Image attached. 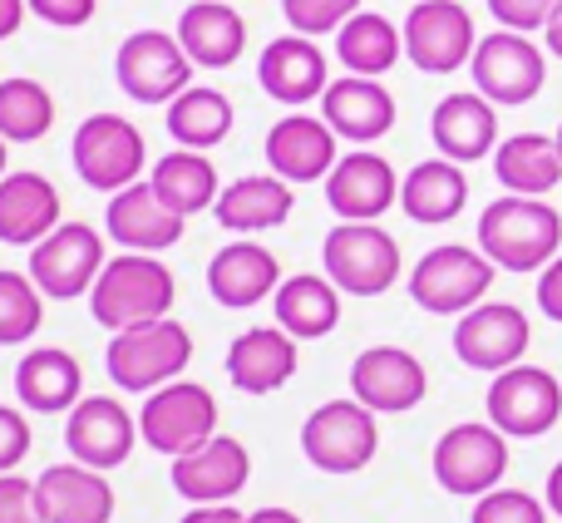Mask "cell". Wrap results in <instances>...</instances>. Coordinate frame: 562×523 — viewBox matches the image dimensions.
Listing matches in <instances>:
<instances>
[{"label": "cell", "mask_w": 562, "mask_h": 523, "mask_svg": "<svg viewBox=\"0 0 562 523\" xmlns=\"http://www.w3.org/2000/svg\"><path fill=\"white\" fill-rule=\"evenodd\" d=\"M429 138L449 164H479L498 148V104H488L479 89L445 94L429 114Z\"/></svg>", "instance_id": "22"}, {"label": "cell", "mask_w": 562, "mask_h": 523, "mask_svg": "<svg viewBox=\"0 0 562 523\" xmlns=\"http://www.w3.org/2000/svg\"><path fill=\"white\" fill-rule=\"evenodd\" d=\"M543 504H548V514H558L562 519V459L553 465V475H548V489H543Z\"/></svg>", "instance_id": "51"}, {"label": "cell", "mask_w": 562, "mask_h": 523, "mask_svg": "<svg viewBox=\"0 0 562 523\" xmlns=\"http://www.w3.org/2000/svg\"><path fill=\"white\" fill-rule=\"evenodd\" d=\"M148 183H154V193L164 198L178 218H198V213H207V208H217V198H223L217 164L207 154H198V148H173V154H164L154 164V174H148Z\"/></svg>", "instance_id": "34"}, {"label": "cell", "mask_w": 562, "mask_h": 523, "mask_svg": "<svg viewBox=\"0 0 562 523\" xmlns=\"http://www.w3.org/2000/svg\"><path fill=\"white\" fill-rule=\"evenodd\" d=\"M104 262V233H94L89 223H59L45 243L30 247V277L45 297L75 301L94 291Z\"/></svg>", "instance_id": "14"}, {"label": "cell", "mask_w": 562, "mask_h": 523, "mask_svg": "<svg viewBox=\"0 0 562 523\" xmlns=\"http://www.w3.org/2000/svg\"><path fill=\"white\" fill-rule=\"evenodd\" d=\"M479 253L498 271H543L562 253V213L548 198H494L479 213Z\"/></svg>", "instance_id": "1"}, {"label": "cell", "mask_w": 562, "mask_h": 523, "mask_svg": "<svg viewBox=\"0 0 562 523\" xmlns=\"http://www.w3.org/2000/svg\"><path fill=\"white\" fill-rule=\"evenodd\" d=\"M45 321V291L30 271L0 267V346H25Z\"/></svg>", "instance_id": "39"}, {"label": "cell", "mask_w": 562, "mask_h": 523, "mask_svg": "<svg viewBox=\"0 0 562 523\" xmlns=\"http://www.w3.org/2000/svg\"><path fill=\"white\" fill-rule=\"evenodd\" d=\"M138 435H144L148 449L178 459L203 449L207 439L217 435V400L207 386L198 380H173V386L154 390L138 410Z\"/></svg>", "instance_id": "9"}, {"label": "cell", "mask_w": 562, "mask_h": 523, "mask_svg": "<svg viewBox=\"0 0 562 523\" xmlns=\"http://www.w3.org/2000/svg\"><path fill=\"white\" fill-rule=\"evenodd\" d=\"M257 85L267 89V99H277L286 109L311 104V99H321L330 89L326 49L311 35H277L257 59Z\"/></svg>", "instance_id": "23"}, {"label": "cell", "mask_w": 562, "mask_h": 523, "mask_svg": "<svg viewBox=\"0 0 562 523\" xmlns=\"http://www.w3.org/2000/svg\"><path fill=\"white\" fill-rule=\"evenodd\" d=\"M178 301V281L154 253H119L104 262L94 291H89V311L104 331H128L164 321Z\"/></svg>", "instance_id": "2"}, {"label": "cell", "mask_w": 562, "mask_h": 523, "mask_svg": "<svg viewBox=\"0 0 562 523\" xmlns=\"http://www.w3.org/2000/svg\"><path fill=\"white\" fill-rule=\"evenodd\" d=\"M25 5H30V15L45 20V25L79 30V25H89V20H94L99 0H25Z\"/></svg>", "instance_id": "45"}, {"label": "cell", "mask_w": 562, "mask_h": 523, "mask_svg": "<svg viewBox=\"0 0 562 523\" xmlns=\"http://www.w3.org/2000/svg\"><path fill=\"white\" fill-rule=\"evenodd\" d=\"M55 129V94L30 75L0 79V138L5 144H40Z\"/></svg>", "instance_id": "38"}, {"label": "cell", "mask_w": 562, "mask_h": 523, "mask_svg": "<svg viewBox=\"0 0 562 523\" xmlns=\"http://www.w3.org/2000/svg\"><path fill=\"white\" fill-rule=\"evenodd\" d=\"M494 277H498V267L479 253V247L445 243V247H429V253L415 262V271H409V297H415V307H425L429 316H464V311H474L479 301L488 297Z\"/></svg>", "instance_id": "7"}, {"label": "cell", "mask_w": 562, "mask_h": 523, "mask_svg": "<svg viewBox=\"0 0 562 523\" xmlns=\"http://www.w3.org/2000/svg\"><path fill=\"white\" fill-rule=\"evenodd\" d=\"M25 0H0V40L20 35V25H25Z\"/></svg>", "instance_id": "48"}, {"label": "cell", "mask_w": 562, "mask_h": 523, "mask_svg": "<svg viewBox=\"0 0 562 523\" xmlns=\"http://www.w3.org/2000/svg\"><path fill=\"white\" fill-rule=\"evenodd\" d=\"M543 45H548V55L562 59V0H558L553 15H548V25H543Z\"/></svg>", "instance_id": "50"}, {"label": "cell", "mask_w": 562, "mask_h": 523, "mask_svg": "<svg viewBox=\"0 0 562 523\" xmlns=\"http://www.w3.org/2000/svg\"><path fill=\"white\" fill-rule=\"evenodd\" d=\"M538 307H543L548 321H558L562 326V253L538 271Z\"/></svg>", "instance_id": "46"}, {"label": "cell", "mask_w": 562, "mask_h": 523, "mask_svg": "<svg viewBox=\"0 0 562 523\" xmlns=\"http://www.w3.org/2000/svg\"><path fill=\"white\" fill-rule=\"evenodd\" d=\"M366 0H281V15H286L291 35H336L350 15H360Z\"/></svg>", "instance_id": "40"}, {"label": "cell", "mask_w": 562, "mask_h": 523, "mask_svg": "<svg viewBox=\"0 0 562 523\" xmlns=\"http://www.w3.org/2000/svg\"><path fill=\"white\" fill-rule=\"evenodd\" d=\"M272 311H277V326L296 341H321L336 331L340 321V287L321 271H296L277 287L272 297Z\"/></svg>", "instance_id": "33"}, {"label": "cell", "mask_w": 562, "mask_h": 523, "mask_svg": "<svg viewBox=\"0 0 562 523\" xmlns=\"http://www.w3.org/2000/svg\"><path fill=\"white\" fill-rule=\"evenodd\" d=\"M0 523H45L35 509V485L20 475H0Z\"/></svg>", "instance_id": "44"}, {"label": "cell", "mask_w": 562, "mask_h": 523, "mask_svg": "<svg viewBox=\"0 0 562 523\" xmlns=\"http://www.w3.org/2000/svg\"><path fill=\"white\" fill-rule=\"evenodd\" d=\"M301 341L286 336L281 326H247L243 336L227 346V380L243 396H272L301 366Z\"/></svg>", "instance_id": "26"}, {"label": "cell", "mask_w": 562, "mask_h": 523, "mask_svg": "<svg viewBox=\"0 0 562 523\" xmlns=\"http://www.w3.org/2000/svg\"><path fill=\"white\" fill-rule=\"evenodd\" d=\"M375 449H380L375 410H366L356 396L326 400L301 425V455L321 475H360L375 459Z\"/></svg>", "instance_id": "6"}, {"label": "cell", "mask_w": 562, "mask_h": 523, "mask_svg": "<svg viewBox=\"0 0 562 523\" xmlns=\"http://www.w3.org/2000/svg\"><path fill=\"white\" fill-rule=\"evenodd\" d=\"M247 479H252V455L233 435H213L203 449L173 459V489L188 504H233Z\"/></svg>", "instance_id": "20"}, {"label": "cell", "mask_w": 562, "mask_h": 523, "mask_svg": "<svg viewBox=\"0 0 562 523\" xmlns=\"http://www.w3.org/2000/svg\"><path fill=\"white\" fill-rule=\"evenodd\" d=\"M69 158H75V174L85 188L94 193H124V188L144 183L148 168V144L138 134L134 119L124 114H89L85 124L75 129V144H69Z\"/></svg>", "instance_id": "4"}, {"label": "cell", "mask_w": 562, "mask_h": 523, "mask_svg": "<svg viewBox=\"0 0 562 523\" xmlns=\"http://www.w3.org/2000/svg\"><path fill=\"white\" fill-rule=\"evenodd\" d=\"M400 30H405V55L419 75H454L479 49L474 15L459 0H419Z\"/></svg>", "instance_id": "13"}, {"label": "cell", "mask_w": 562, "mask_h": 523, "mask_svg": "<svg viewBox=\"0 0 562 523\" xmlns=\"http://www.w3.org/2000/svg\"><path fill=\"white\" fill-rule=\"evenodd\" d=\"M243 523H306L296 514V509H281V504H267L257 509V514H243Z\"/></svg>", "instance_id": "49"}, {"label": "cell", "mask_w": 562, "mask_h": 523, "mask_svg": "<svg viewBox=\"0 0 562 523\" xmlns=\"http://www.w3.org/2000/svg\"><path fill=\"white\" fill-rule=\"evenodd\" d=\"M528 341H533V326H528V316L514 301H479L454 326V356L469 370L498 376L508 366H524Z\"/></svg>", "instance_id": "15"}, {"label": "cell", "mask_w": 562, "mask_h": 523, "mask_svg": "<svg viewBox=\"0 0 562 523\" xmlns=\"http://www.w3.org/2000/svg\"><path fill=\"white\" fill-rule=\"evenodd\" d=\"M193 59L183 55L178 35L164 30H134L114 55V79L134 104H173L188 85H193Z\"/></svg>", "instance_id": "10"}, {"label": "cell", "mask_w": 562, "mask_h": 523, "mask_svg": "<svg viewBox=\"0 0 562 523\" xmlns=\"http://www.w3.org/2000/svg\"><path fill=\"white\" fill-rule=\"evenodd\" d=\"M277 287H281V262L252 237H237V243H227L207 262V291L227 311L262 307L267 297H277Z\"/></svg>", "instance_id": "27"}, {"label": "cell", "mask_w": 562, "mask_h": 523, "mask_svg": "<svg viewBox=\"0 0 562 523\" xmlns=\"http://www.w3.org/2000/svg\"><path fill=\"white\" fill-rule=\"evenodd\" d=\"M435 479L445 494H459V499H484L504 485L508 465V435L488 420H464V425H449L435 445Z\"/></svg>", "instance_id": "5"}, {"label": "cell", "mask_w": 562, "mask_h": 523, "mask_svg": "<svg viewBox=\"0 0 562 523\" xmlns=\"http://www.w3.org/2000/svg\"><path fill=\"white\" fill-rule=\"evenodd\" d=\"M321 262L346 297H380L405 271L400 243L380 223H336L321 243Z\"/></svg>", "instance_id": "8"}, {"label": "cell", "mask_w": 562, "mask_h": 523, "mask_svg": "<svg viewBox=\"0 0 562 523\" xmlns=\"http://www.w3.org/2000/svg\"><path fill=\"white\" fill-rule=\"evenodd\" d=\"M321 119L336 129V138L346 144H375L395 129V94L380 79L366 75H340L330 79V89L321 94Z\"/></svg>", "instance_id": "25"}, {"label": "cell", "mask_w": 562, "mask_h": 523, "mask_svg": "<svg viewBox=\"0 0 562 523\" xmlns=\"http://www.w3.org/2000/svg\"><path fill=\"white\" fill-rule=\"evenodd\" d=\"M173 35L198 69H227L247 49V20L237 15L233 0H193L183 5Z\"/></svg>", "instance_id": "28"}, {"label": "cell", "mask_w": 562, "mask_h": 523, "mask_svg": "<svg viewBox=\"0 0 562 523\" xmlns=\"http://www.w3.org/2000/svg\"><path fill=\"white\" fill-rule=\"evenodd\" d=\"M400 55H405V30H395L375 10H360L336 30V59L346 65V75L380 79L395 69Z\"/></svg>", "instance_id": "37"}, {"label": "cell", "mask_w": 562, "mask_h": 523, "mask_svg": "<svg viewBox=\"0 0 562 523\" xmlns=\"http://www.w3.org/2000/svg\"><path fill=\"white\" fill-rule=\"evenodd\" d=\"M553 10H558V0H488V15L498 20V30H518V35L543 30Z\"/></svg>", "instance_id": "42"}, {"label": "cell", "mask_w": 562, "mask_h": 523, "mask_svg": "<svg viewBox=\"0 0 562 523\" xmlns=\"http://www.w3.org/2000/svg\"><path fill=\"white\" fill-rule=\"evenodd\" d=\"M15 396L35 415H65L85 400V370L69 350L40 346L15 360Z\"/></svg>", "instance_id": "30"}, {"label": "cell", "mask_w": 562, "mask_h": 523, "mask_svg": "<svg viewBox=\"0 0 562 523\" xmlns=\"http://www.w3.org/2000/svg\"><path fill=\"white\" fill-rule=\"evenodd\" d=\"M59 227V188L45 174H5L0 178V243L40 247Z\"/></svg>", "instance_id": "29"}, {"label": "cell", "mask_w": 562, "mask_h": 523, "mask_svg": "<svg viewBox=\"0 0 562 523\" xmlns=\"http://www.w3.org/2000/svg\"><path fill=\"white\" fill-rule=\"evenodd\" d=\"M5 168H10V144L0 138V178H5Z\"/></svg>", "instance_id": "52"}, {"label": "cell", "mask_w": 562, "mask_h": 523, "mask_svg": "<svg viewBox=\"0 0 562 523\" xmlns=\"http://www.w3.org/2000/svg\"><path fill=\"white\" fill-rule=\"evenodd\" d=\"M164 124H168V134H173L178 148H198V154H207V148H217L227 134H233L237 114H233V99H227L223 89L188 85L183 94L168 104Z\"/></svg>", "instance_id": "36"}, {"label": "cell", "mask_w": 562, "mask_h": 523, "mask_svg": "<svg viewBox=\"0 0 562 523\" xmlns=\"http://www.w3.org/2000/svg\"><path fill=\"white\" fill-rule=\"evenodd\" d=\"M326 203L340 223H380L400 203V174L385 154H340L326 178Z\"/></svg>", "instance_id": "19"}, {"label": "cell", "mask_w": 562, "mask_h": 523, "mask_svg": "<svg viewBox=\"0 0 562 523\" xmlns=\"http://www.w3.org/2000/svg\"><path fill=\"white\" fill-rule=\"evenodd\" d=\"M469 523H548V504L533 499L528 489H504L498 485L494 494L474 499V519Z\"/></svg>", "instance_id": "41"}, {"label": "cell", "mask_w": 562, "mask_h": 523, "mask_svg": "<svg viewBox=\"0 0 562 523\" xmlns=\"http://www.w3.org/2000/svg\"><path fill=\"white\" fill-rule=\"evenodd\" d=\"M65 445H69V459H79V465L109 475V469L128 465V455H134L138 420L124 410V400H114V396H85L75 410H69Z\"/></svg>", "instance_id": "17"}, {"label": "cell", "mask_w": 562, "mask_h": 523, "mask_svg": "<svg viewBox=\"0 0 562 523\" xmlns=\"http://www.w3.org/2000/svg\"><path fill=\"white\" fill-rule=\"evenodd\" d=\"M30 455V420L15 405H0V475H15V465Z\"/></svg>", "instance_id": "43"}, {"label": "cell", "mask_w": 562, "mask_h": 523, "mask_svg": "<svg viewBox=\"0 0 562 523\" xmlns=\"http://www.w3.org/2000/svg\"><path fill=\"white\" fill-rule=\"evenodd\" d=\"M469 203V178L464 164H449V158H425L400 178V208H405L409 223L419 227H445L464 213Z\"/></svg>", "instance_id": "31"}, {"label": "cell", "mask_w": 562, "mask_h": 523, "mask_svg": "<svg viewBox=\"0 0 562 523\" xmlns=\"http://www.w3.org/2000/svg\"><path fill=\"white\" fill-rule=\"evenodd\" d=\"M296 208V193H291L286 178L277 174H247V178H233L217 198V223L227 233H272L291 218Z\"/></svg>", "instance_id": "32"}, {"label": "cell", "mask_w": 562, "mask_h": 523, "mask_svg": "<svg viewBox=\"0 0 562 523\" xmlns=\"http://www.w3.org/2000/svg\"><path fill=\"white\" fill-rule=\"evenodd\" d=\"M553 138H558V148H562V124H558V134H553Z\"/></svg>", "instance_id": "53"}, {"label": "cell", "mask_w": 562, "mask_h": 523, "mask_svg": "<svg viewBox=\"0 0 562 523\" xmlns=\"http://www.w3.org/2000/svg\"><path fill=\"white\" fill-rule=\"evenodd\" d=\"M178 523H243V514L233 504H193Z\"/></svg>", "instance_id": "47"}, {"label": "cell", "mask_w": 562, "mask_h": 523, "mask_svg": "<svg viewBox=\"0 0 562 523\" xmlns=\"http://www.w3.org/2000/svg\"><path fill=\"white\" fill-rule=\"evenodd\" d=\"M104 227H109V243H119L124 253H154L158 257L183 237L188 218H178L173 208L154 193V183H134V188L109 198Z\"/></svg>", "instance_id": "24"}, {"label": "cell", "mask_w": 562, "mask_h": 523, "mask_svg": "<svg viewBox=\"0 0 562 523\" xmlns=\"http://www.w3.org/2000/svg\"><path fill=\"white\" fill-rule=\"evenodd\" d=\"M350 396L375 415H405L429 396V370L405 346H366L350 360Z\"/></svg>", "instance_id": "16"}, {"label": "cell", "mask_w": 562, "mask_h": 523, "mask_svg": "<svg viewBox=\"0 0 562 523\" xmlns=\"http://www.w3.org/2000/svg\"><path fill=\"white\" fill-rule=\"evenodd\" d=\"M484 410L508 439H538L562 420V386L543 366H508L488 386Z\"/></svg>", "instance_id": "11"}, {"label": "cell", "mask_w": 562, "mask_h": 523, "mask_svg": "<svg viewBox=\"0 0 562 523\" xmlns=\"http://www.w3.org/2000/svg\"><path fill=\"white\" fill-rule=\"evenodd\" d=\"M494 178L504 193L543 198L562 183V148L548 134H514L494 148Z\"/></svg>", "instance_id": "35"}, {"label": "cell", "mask_w": 562, "mask_h": 523, "mask_svg": "<svg viewBox=\"0 0 562 523\" xmlns=\"http://www.w3.org/2000/svg\"><path fill=\"white\" fill-rule=\"evenodd\" d=\"M188 360H193V336H188V326L173 316L114 331L109 350H104L109 380H114L119 390H134V396H154V390L173 386L188 370Z\"/></svg>", "instance_id": "3"}, {"label": "cell", "mask_w": 562, "mask_h": 523, "mask_svg": "<svg viewBox=\"0 0 562 523\" xmlns=\"http://www.w3.org/2000/svg\"><path fill=\"white\" fill-rule=\"evenodd\" d=\"M469 75H474V89L498 109H518L528 99H538L548 79V59L543 49L533 45L518 30H498V35H484L469 59Z\"/></svg>", "instance_id": "12"}, {"label": "cell", "mask_w": 562, "mask_h": 523, "mask_svg": "<svg viewBox=\"0 0 562 523\" xmlns=\"http://www.w3.org/2000/svg\"><path fill=\"white\" fill-rule=\"evenodd\" d=\"M35 509L45 523H109L119 499L99 469L69 459V465H49L35 479Z\"/></svg>", "instance_id": "21"}, {"label": "cell", "mask_w": 562, "mask_h": 523, "mask_svg": "<svg viewBox=\"0 0 562 523\" xmlns=\"http://www.w3.org/2000/svg\"><path fill=\"white\" fill-rule=\"evenodd\" d=\"M340 164V138L316 114H281L267 129V168L286 183H326Z\"/></svg>", "instance_id": "18"}]
</instances>
